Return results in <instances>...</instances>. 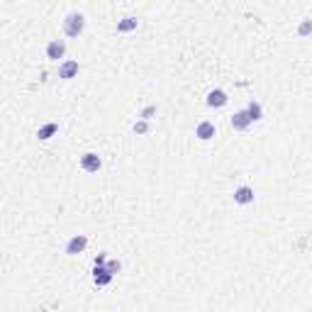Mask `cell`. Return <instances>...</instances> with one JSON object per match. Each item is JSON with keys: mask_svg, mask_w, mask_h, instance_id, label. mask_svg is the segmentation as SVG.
Listing matches in <instances>:
<instances>
[{"mask_svg": "<svg viewBox=\"0 0 312 312\" xmlns=\"http://www.w3.org/2000/svg\"><path fill=\"white\" fill-rule=\"evenodd\" d=\"M134 132H137V134H146V132H149V122H144V120L134 122Z\"/></svg>", "mask_w": 312, "mask_h": 312, "instance_id": "cell-16", "label": "cell"}, {"mask_svg": "<svg viewBox=\"0 0 312 312\" xmlns=\"http://www.w3.org/2000/svg\"><path fill=\"white\" fill-rule=\"evenodd\" d=\"M246 115H249V120H251V122H258V120L264 117V110H261V105H258V102H249Z\"/></svg>", "mask_w": 312, "mask_h": 312, "instance_id": "cell-13", "label": "cell"}, {"mask_svg": "<svg viewBox=\"0 0 312 312\" xmlns=\"http://www.w3.org/2000/svg\"><path fill=\"white\" fill-rule=\"evenodd\" d=\"M102 166V159L95 151H88V154L81 156V168L86 171V173H98Z\"/></svg>", "mask_w": 312, "mask_h": 312, "instance_id": "cell-2", "label": "cell"}, {"mask_svg": "<svg viewBox=\"0 0 312 312\" xmlns=\"http://www.w3.org/2000/svg\"><path fill=\"white\" fill-rule=\"evenodd\" d=\"M154 115H156V105H146L144 110L139 112V120H144V122H149V120H151Z\"/></svg>", "mask_w": 312, "mask_h": 312, "instance_id": "cell-14", "label": "cell"}, {"mask_svg": "<svg viewBox=\"0 0 312 312\" xmlns=\"http://www.w3.org/2000/svg\"><path fill=\"white\" fill-rule=\"evenodd\" d=\"M64 54H66V42L64 39H51L46 44V59L59 61V59H64Z\"/></svg>", "mask_w": 312, "mask_h": 312, "instance_id": "cell-4", "label": "cell"}, {"mask_svg": "<svg viewBox=\"0 0 312 312\" xmlns=\"http://www.w3.org/2000/svg\"><path fill=\"white\" fill-rule=\"evenodd\" d=\"M105 268H108L110 276H117V273L122 271V264H120V261H105Z\"/></svg>", "mask_w": 312, "mask_h": 312, "instance_id": "cell-15", "label": "cell"}, {"mask_svg": "<svg viewBox=\"0 0 312 312\" xmlns=\"http://www.w3.org/2000/svg\"><path fill=\"white\" fill-rule=\"evenodd\" d=\"M227 100H229V98H227V93H224L222 88H215L207 93V108H224Z\"/></svg>", "mask_w": 312, "mask_h": 312, "instance_id": "cell-6", "label": "cell"}, {"mask_svg": "<svg viewBox=\"0 0 312 312\" xmlns=\"http://www.w3.org/2000/svg\"><path fill=\"white\" fill-rule=\"evenodd\" d=\"M95 266H105V254H98V256H95Z\"/></svg>", "mask_w": 312, "mask_h": 312, "instance_id": "cell-18", "label": "cell"}, {"mask_svg": "<svg viewBox=\"0 0 312 312\" xmlns=\"http://www.w3.org/2000/svg\"><path fill=\"white\" fill-rule=\"evenodd\" d=\"M137 24H139V20H137V17H132V15H127V17H122V20L117 22V32H120V34L132 32V30H137Z\"/></svg>", "mask_w": 312, "mask_h": 312, "instance_id": "cell-11", "label": "cell"}, {"mask_svg": "<svg viewBox=\"0 0 312 312\" xmlns=\"http://www.w3.org/2000/svg\"><path fill=\"white\" fill-rule=\"evenodd\" d=\"M86 246H88V237H86V234H76V237H71L66 242V254L68 256H76V254H81Z\"/></svg>", "mask_w": 312, "mask_h": 312, "instance_id": "cell-3", "label": "cell"}, {"mask_svg": "<svg viewBox=\"0 0 312 312\" xmlns=\"http://www.w3.org/2000/svg\"><path fill=\"white\" fill-rule=\"evenodd\" d=\"M56 132H59V124H56V122H46L44 127H39L37 137H39L42 142H46V139H51V137H54Z\"/></svg>", "mask_w": 312, "mask_h": 312, "instance_id": "cell-12", "label": "cell"}, {"mask_svg": "<svg viewBox=\"0 0 312 312\" xmlns=\"http://www.w3.org/2000/svg\"><path fill=\"white\" fill-rule=\"evenodd\" d=\"M215 122H210V120H205V122H200L198 127H195V137L198 139H202V142H210L212 137H215Z\"/></svg>", "mask_w": 312, "mask_h": 312, "instance_id": "cell-7", "label": "cell"}, {"mask_svg": "<svg viewBox=\"0 0 312 312\" xmlns=\"http://www.w3.org/2000/svg\"><path fill=\"white\" fill-rule=\"evenodd\" d=\"M112 278H115V276H110L105 266H95V268H93V283H95V285H100V288H102V285H110Z\"/></svg>", "mask_w": 312, "mask_h": 312, "instance_id": "cell-9", "label": "cell"}, {"mask_svg": "<svg viewBox=\"0 0 312 312\" xmlns=\"http://www.w3.org/2000/svg\"><path fill=\"white\" fill-rule=\"evenodd\" d=\"M310 30H312V20H305V22L300 24V34H302V37H307V34H310Z\"/></svg>", "mask_w": 312, "mask_h": 312, "instance_id": "cell-17", "label": "cell"}, {"mask_svg": "<svg viewBox=\"0 0 312 312\" xmlns=\"http://www.w3.org/2000/svg\"><path fill=\"white\" fill-rule=\"evenodd\" d=\"M234 202H237V205H251V202H254V188L239 186V188L234 190Z\"/></svg>", "mask_w": 312, "mask_h": 312, "instance_id": "cell-5", "label": "cell"}, {"mask_svg": "<svg viewBox=\"0 0 312 312\" xmlns=\"http://www.w3.org/2000/svg\"><path fill=\"white\" fill-rule=\"evenodd\" d=\"M83 30H86V17L81 12H68L66 20H64L66 37H78V34H83Z\"/></svg>", "mask_w": 312, "mask_h": 312, "instance_id": "cell-1", "label": "cell"}, {"mask_svg": "<svg viewBox=\"0 0 312 312\" xmlns=\"http://www.w3.org/2000/svg\"><path fill=\"white\" fill-rule=\"evenodd\" d=\"M76 76H78V61H64L59 66V78L71 81V78H76Z\"/></svg>", "mask_w": 312, "mask_h": 312, "instance_id": "cell-10", "label": "cell"}, {"mask_svg": "<svg viewBox=\"0 0 312 312\" xmlns=\"http://www.w3.org/2000/svg\"><path fill=\"white\" fill-rule=\"evenodd\" d=\"M232 129H237V132H244V129H249V124H251V120H249V115H246V110H239L232 115Z\"/></svg>", "mask_w": 312, "mask_h": 312, "instance_id": "cell-8", "label": "cell"}]
</instances>
